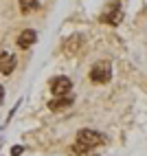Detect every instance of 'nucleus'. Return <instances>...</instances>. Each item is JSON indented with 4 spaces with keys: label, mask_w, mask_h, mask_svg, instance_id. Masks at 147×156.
I'll return each mask as SVG.
<instances>
[{
    "label": "nucleus",
    "mask_w": 147,
    "mask_h": 156,
    "mask_svg": "<svg viewBox=\"0 0 147 156\" xmlns=\"http://www.w3.org/2000/svg\"><path fill=\"white\" fill-rule=\"evenodd\" d=\"M103 141V134H99L97 130H90V128H83V130H79V134H77V143H75V147L83 154V152H88V150H92V147H97V145H101Z\"/></svg>",
    "instance_id": "f257e3e1"
},
{
    "label": "nucleus",
    "mask_w": 147,
    "mask_h": 156,
    "mask_svg": "<svg viewBox=\"0 0 147 156\" xmlns=\"http://www.w3.org/2000/svg\"><path fill=\"white\" fill-rule=\"evenodd\" d=\"M90 79L94 81V84H108V81L112 79V64L108 59L97 62V64L90 68Z\"/></svg>",
    "instance_id": "f03ea898"
},
{
    "label": "nucleus",
    "mask_w": 147,
    "mask_h": 156,
    "mask_svg": "<svg viewBox=\"0 0 147 156\" xmlns=\"http://www.w3.org/2000/svg\"><path fill=\"white\" fill-rule=\"evenodd\" d=\"M121 20H123V9H121V5H119V2H112V5H108L106 9H103V13L99 16V22H103V24H110V27H117V24H121Z\"/></svg>",
    "instance_id": "7ed1b4c3"
},
{
    "label": "nucleus",
    "mask_w": 147,
    "mask_h": 156,
    "mask_svg": "<svg viewBox=\"0 0 147 156\" xmlns=\"http://www.w3.org/2000/svg\"><path fill=\"white\" fill-rule=\"evenodd\" d=\"M48 88L55 97H68V92L72 90V81L64 75H59V77H53L48 81Z\"/></svg>",
    "instance_id": "20e7f679"
},
{
    "label": "nucleus",
    "mask_w": 147,
    "mask_h": 156,
    "mask_svg": "<svg viewBox=\"0 0 147 156\" xmlns=\"http://www.w3.org/2000/svg\"><path fill=\"white\" fill-rule=\"evenodd\" d=\"M37 42V33L33 29H24L22 33L18 35V40H16V44L20 46V48H29V46H33Z\"/></svg>",
    "instance_id": "39448f33"
},
{
    "label": "nucleus",
    "mask_w": 147,
    "mask_h": 156,
    "mask_svg": "<svg viewBox=\"0 0 147 156\" xmlns=\"http://www.w3.org/2000/svg\"><path fill=\"white\" fill-rule=\"evenodd\" d=\"M16 68V55L0 53V75H11Z\"/></svg>",
    "instance_id": "423d86ee"
},
{
    "label": "nucleus",
    "mask_w": 147,
    "mask_h": 156,
    "mask_svg": "<svg viewBox=\"0 0 147 156\" xmlns=\"http://www.w3.org/2000/svg\"><path fill=\"white\" fill-rule=\"evenodd\" d=\"M72 97H55V99H51L48 101V110H53V112H61V110H66L72 106Z\"/></svg>",
    "instance_id": "0eeeda50"
},
{
    "label": "nucleus",
    "mask_w": 147,
    "mask_h": 156,
    "mask_svg": "<svg viewBox=\"0 0 147 156\" xmlns=\"http://www.w3.org/2000/svg\"><path fill=\"white\" fill-rule=\"evenodd\" d=\"M40 7V0H20V11L22 13H31Z\"/></svg>",
    "instance_id": "6e6552de"
},
{
    "label": "nucleus",
    "mask_w": 147,
    "mask_h": 156,
    "mask_svg": "<svg viewBox=\"0 0 147 156\" xmlns=\"http://www.w3.org/2000/svg\"><path fill=\"white\" fill-rule=\"evenodd\" d=\"M22 152H24V150H22V145H16V147L11 150V156H20Z\"/></svg>",
    "instance_id": "1a4fd4ad"
},
{
    "label": "nucleus",
    "mask_w": 147,
    "mask_h": 156,
    "mask_svg": "<svg viewBox=\"0 0 147 156\" xmlns=\"http://www.w3.org/2000/svg\"><path fill=\"white\" fill-rule=\"evenodd\" d=\"M2 99H5V88L0 86V103H2Z\"/></svg>",
    "instance_id": "9d476101"
}]
</instances>
